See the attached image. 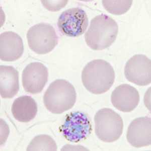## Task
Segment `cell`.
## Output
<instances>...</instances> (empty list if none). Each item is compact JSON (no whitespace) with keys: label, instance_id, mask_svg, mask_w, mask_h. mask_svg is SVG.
Masks as SVG:
<instances>
[{"label":"cell","instance_id":"obj_14","mask_svg":"<svg viewBox=\"0 0 151 151\" xmlns=\"http://www.w3.org/2000/svg\"><path fill=\"white\" fill-rule=\"evenodd\" d=\"M12 114L21 122H28L35 119L37 113V105L33 98L29 96L16 98L12 104Z\"/></svg>","mask_w":151,"mask_h":151},{"label":"cell","instance_id":"obj_6","mask_svg":"<svg viewBox=\"0 0 151 151\" xmlns=\"http://www.w3.org/2000/svg\"><path fill=\"white\" fill-rule=\"evenodd\" d=\"M60 131L68 141L78 142L90 135L92 125L89 117L82 112H73L67 114Z\"/></svg>","mask_w":151,"mask_h":151},{"label":"cell","instance_id":"obj_9","mask_svg":"<svg viewBox=\"0 0 151 151\" xmlns=\"http://www.w3.org/2000/svg\"><path fill=\"white\" fill-rule=\"evenodd\" d=\"M47 67L40 62L31 63L23 71L22 80L25 91L32 94L42 91L48 81Z\"/></svg>","mask_w":151,"mask_h":151},{"label":"cell","instance_id":"obj_5","mask_svg":"<svg viewBox=\"0 0 151 151\" xmlns=\"http://www.w3.org/2000/svg\"><path fill=\"white\" fill-rule=\"evenodd\" d=\"M27 38L30 48L38 55L52 52L58 43V36L55 29L51 25L45 23L30 28Z\"/></svg>","mask_w":151,"mask_h":151},{"label":"cell","instance_id":"obj_17","mask_svg":"<svg viewBox=\"0 0 151 151\" xmlns=\"http://www.w3.org/2000/svg\"><path fill=\"white\" fill-rule=\"evenodd\" d=\"M43 5L47 9L50 11H57L65 7L68 1H42Z\"/></svg>","mask_w":151,"mask_h":151},{"label":"cell","instance_id":"obj_15","mask_svg":"<svg viewBox=\"0 0 151 151\" xmlns=\"http://www.w3.org/2000/svg\"><path fill=\"white\" fill-rule=\"evenodd\" d=\"M58 147L55 140L50 136L40 134L34 137L29 143L27 151H56Z\"/></svg>","mask_w":151,"mask_h":151},{"label":"cell","instance_id":"obj_16","mask_svg":"<svg viewBox=\"0 0 151 151\" xmlns=\"http://www.w3.org/2000/svg\"><path fill=\"white\" fill-rule=\"evenodd\" d=\"M102 3L108 12L119 15L129 10L132 5V1H102Z\"/></svg>","mask_w":151,"mask_h":151},{"label":"cell","instance_id":"obj_8","mask_svg":"<svg viewBox=\"0 0 151 151\" xmlns=\"http://www.w3.org/2000/svg\"><path fill=\"white\" fill-rule=\"evenodd\" d=\"M124 75L128 81L139 86L149 85L151 82V61L143 55H136L125 65Z\"/></svg>","mask_w":151,"mask_h":151},{"label":"cell","instance_id":"obj_2","mask_svg":"<svg viewBox=\"0 0 151 151\" xmlns=\"http://www.w3.org/2000/svg\"><path fill=\"white\" fill-rule=\"evenodd\" d=\"M118 31V25L114 19L106 14H100L92 19L85 35V41L91 49L101 50L111 45Z\"/></svg>","mask_w":151,"mask_h":151},{"label":"cell","instance_id":"obj_11","mask_svg":"<svg viewBox=\"0 0 151 151\" xmlns=\"http://www.w3.org/2000/svg\"><path fill=\"white\" fill-rule=\"evenodd\" d=\"M139 100L138 91L129 84L120 85L117 87L111 96L113 106L124 112H129L134 110L139 104Z\"/></svg>","mask_w":151,"mask_h":151},{"label":"cell","instance_id":"obj_7","mask_svg":"<svg viewBox=\"0 0 151 151\" xmlns=\"http://www.w3.org/2000/svg\"><path fill=\"white\" fill-rule=\"evenodd\" d=\"M89 24L86 12L80 8H73L60 14L58 21V27L65 36L77 37L86 31Z\"/></svg>","mask_w":151,"mask_h":151},{"label":"cell","instance_id":"obj_3","mask_svg":"<svg viewBox=\"0 0 151 151\" xmlns=\"http://www.w3.org/2000/svg\"><path fill=\"white\" fill-rule=\"evenodd\" d=\"M76 98L73 85L65 80L58 79L52 82L45 91L43 102L49 111L60 114L72 108Z\"/></svg>","mask_w":151,"mask_h":151},{"label":"cell","instance_id":"obj_1","mask_svg":"<svg viewBox=\"0 0 151 151\" xmlns=\"http://www.w3.org/2000/svg\"><path fill=\"white\" fill-rule=\"evenodd\" d=\"M115 72L109 63L95 60L88 63L82 72L83 85L90 92L101 94L106 92L113 85Z\"/></svg>","mask_w":151,"mask_h":151},{"label":"cell","instance_id":"obj_13","mask_svg":"<svg viewBox=\"0 0 151 151\" xmlns=\"http://www.w3.org/2000/svg\"><path fill=\"white\" fill-rule=\"evenodd\" d=\"M19 90V73L10 65L0 66V94L3 98H13Z\"/></svg>","mask_w":151,"mask_h":151},{"label":"cell","instance_id":"obj_12","mask_svg":"<svg viewBox=\"0 0 151 151\" xmlns=\"http://www.w3.org/2000/svg\"><path fill=\"white\" fill-rule=\"evenodd\" d=\"M24 52L22 39L12 31H6L0 35V58L5 62H13L20 58Z\"/></svg>","mask_w":151,"mask_h":151},{"label":"cell","instance_id":"obj_10","mask_svg":"<svg viewBox=\"0 0 151 151\" xmlns=\"http://www.w3.org/2000/svg\"><path fill=\"white\" fill-rule=\"evenodd\" d=\"M128 142L135 148L151 144V119L148 116L134 119L129 125L127 134Z\"/></svg>","mask_w":151,"mask_h":151},{"label":"cell","instance_id":"obj_4","mask_svg":"<svg viewBox=\"0 0 151 151\" xmlns=\"http://www.w3.org/2000/svg\"><path fill=\"white\" fill-rule=\"evenodd\" d=\"M95 134L100 140L106 142L117 141L122 134L124 122L122 117L110 108L99 110L94 116Z\"/></svg>","mask_w":151,"mask_h":151}]
</instances>
